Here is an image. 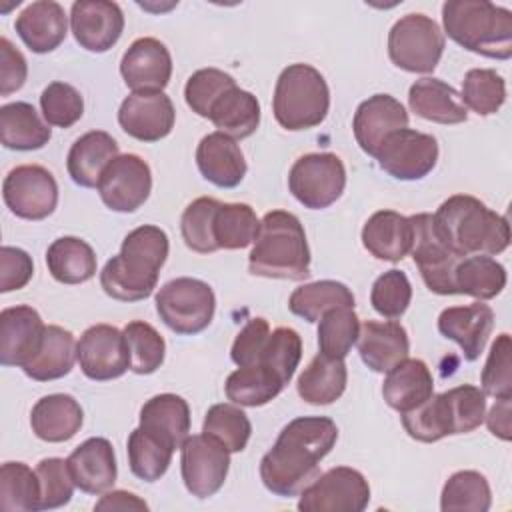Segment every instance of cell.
<instances>
[{"mask_svg":"<svg viewBox=\"0 0 512 512\" xmlns=\"http://www.w3.org/2000/svg\"><path fill=\"white\" fill-rule=\"evenodd\" d=\"M336 440L338 428L326 416L290 420L260 460L262 484L282 498L300 496L318 478V464L330 454Z\"/></svg>","mask_w":512,"mask_h":512,"instance_id":"cell-1","label":"cell"},{"mask_svg":"<svg viewBox=\"0 0 512 512\" xmlns=\"http://www.w3.org/2000/svg\"><path fill=\"white\" fill-rule=\"evenodd\" d=\"M168 248V236L162 228L152 224L134 228L122 240L120 252L104 264L100 272L102 290L120 302L148 298L158 284Z\"/></svg>","mask_w":512,"mask_h":512,"instance_id":"cell-2","label":"cell"},{"mask_svg":"<svg viewBox=\"0 0 512 512\" xmlns=\"http://www.w3.org/2000/svg\"><path fill=\"white\" fill-rule=\"evenodd\" d=\"M438 238L460 258L494 256L508 248V220L470 194H454L432 216Z\"/></svg>","mask_w":512,"mask_h":512,"instance_id":"cell-3","label":"cell"},{"mask_svg":"<svg viewBox=\"0 0 512 512\" xmlns=\"http://www.w3.org/2000/svg\"><path fill=\"white\" fill-rule=\"evenodd\" d=\"M248 270L262 278L306 280L310 276V248L298 216L286 210L266 212L248 256Z\"/></svg>","mask_w":512,"mask_h":512,"instance_id":"cell-4","label":"cell"},{"mask_svg":"<svg viewBox=\"0 0 512 512\" xmlns=\"http://www.w3.org/2000/svg\"><path fill=\"white\" fill-rule=\"evenodd\" d=\"M444 32L462 48L494 60L512 56V12L488 0H448Z\"/></svg>","mask_w":512,"mask_h":512,"instance_id":"cell-5","label":"cell"},{"mask_svg":"<svg viewBox=\"0 0 512 512\" xmlns=\"http://www.w3.org/2000/svg\"><path fill=\"white\" fill-rule=\"evenodd\" d=\"M402 426L418 442H438L450 434H468L476 430L486 416V394L472 384H460L410 412L400 414Z\"/></svg>","mask_w":512,"mask_h":512,"instance_id":"cell-6","label":"cell"},{"mask_svg":"<svg viewBox=\"0 0 512 512\" xmlns=\"http://www.w3.org/2000/svg\"><path fill=\"white\" fill-rule=\"evenodd\" d=\"M330 90L324 76L310 64H290L276 80L272 110L276 122L292 132L310 130L324 122Z\"/></svg>","mask_w":512,"mask_h":512,"instance_id":"cell-7","label":"cell"},{"mask_svg":"<svg viewBox=\"0 0 512 512\" xmlns=\"http://www.w3.org/2000/svg\"><path fill=\"white\" fill-rule=\"evenodd\" d=\"M214 310V292L210 284L198 278H174L156 294V312L160 320L180 336H192L208 328Z\"/></svg>","mask_w":512,"mask_h":512,"instance_id":"cell-8","label":"cell"},{"mask_svg":"<svg viewBox=\"0 0 512 512\" xmlns=\"http://www.w3.org/2000/svg\"><path fill=\"white\" fill-rule=\"evenodd\" d=\"M444 52V32L426 14H406L388 32V56L394 66L414 74L432 72Z\"/></svg>","mask_w":512,"mask_h":512,"instance_id":"cell-9","label":"cell"},{"mask_svg":"<svg viewBox=\"0 0 512 512\" xmlns=\"http://www.w3.org/2000/svg\"><path fill=\"white\" fill-rule=\"evenodd\" d=\"M346 168L332 152H312L300 156L288 174V190L310 210L332 206L344 192Z\"/></svg>","mask_w":512,"mask_h":512,"instance_id":"cell-10","label":"cell"},{"mask_svg":"<svg viewBox=\"0 0 512 512\" xmlns=\"http://www.w3.org/2000/svg\"><path fill=\"white\" fill-rule=\"evenodd\" d=\"M370 502L368 480L354 468L336 466L300 492L302 512H362Z\"/></svg>","mask_w":512,"mask_h":512,"instance_id":"cell-11","label":"cell"},{"mask_svg":"<svg viewBox=\"0 0 512 512\" xmlns=\"http://www.w3.org/2000/svg\"><path fill=\"white\" fill-rule=\"evenodd\" d=\"M412 222V248L410 254L420 270L426 288L434 294H458L454 284V272L458 262L456 256L436 234L432 214L420 212L410 216Z\"/></svg>","mask_w":512,"mask_h":512,"instance_id":"cell-12","label":"cell"},{"mask_svg":"<svg viewBox=\"0 0 512 512\" xmlns=\"http://www.w3.org/2000/svg\"><path fill=\"white\" fill-rule=\"evenodd\" d=\"M6 208L24 220H44L58 204V184L44 166L22 164L12 168L2 182Z\"/></svg>","mask_w":512,"mask_h":512,"instance_id":"cell-13","label":"cell"},{"mask_svg":"<svg viewBox=\"0 0 512 512\" xmlns=\"http://www.w3.org/2000/svg\"><path fill=\"white\" fill-rule=\"evenodd\" d=\"M180 452V472L186 490L196 498L214 496L228 476L230 452L204 432L188 436Z\"/></svg>","mask_w":512,"mask_h":512,"instance_id":"cell-14","label":"cell"},{"mask_svg":"<svg viewBox=\"0 0 512 512\" xmlns=\"http://www.w3.org/2000/svg\"><path fill=\"white\" fill-rule=\"evenodd\" d=\"M374 158L396 180H420L436 166L438 142L432 134L402 128L382 142Z\"/></svg>","mask_w":512,"mask_h":512,"instance_id":"cell-15","label":"cell"},{"mask_svg":"<svg viewBox=\"0 0 512 512\" xmlns=\"http://www.w3.org/2000/svg\"><path fill=\"white\" fill-rule=\"evenodd\" d=\"M80 370L86 378L106 382L130 370V350L124 332L110 324H94L84 330L76 346Z\"/></svg>","mask_w":512,"mask_h":512,"instance_id":"cell-16","label":"cell"},{"mask_svg":"<svg viewBox=\"0 0 512 512\" xmlns=\"http://www.w3.org/2000/svg\"><path fill=\"white\" fill-rule=\"evenodd\" d=\"M96 188L110 210L136 212L152 190L150 166L138 154H120L104 168Z\"/></svg>","mask_w":512,"mask_h":512,"instance_id":"cell-17","label":"cell"},{"mask_svg":"<svg viewBox=\"0 0 512 512\" xmlns=\"http://www.w3.org/2000/svg\"><path fill=\"white\" fill-rule=\"evenodd\" d=\"M176 120L172 100L164 92H132L118 110L122 130L140 142H158L166 138Z\"/></svg>","mask_w":512,"mask_h":512,"instance_id":"cell-18","label":"cell"},{"mask_svg":"<svg viewBox=\"0 0 512 512\" xmlns=\"http://www.w3.org/2000/svg\"><path fill=\"white\" fill-rule=\"evenodd\" d=\"M74 40L88 52H106L122 36L124 14L110 0H76L70 10Z\"/></svg>","mask_w":512,"mask_h":512,"instance_id":"cell-19","label":"cell"},{"mask_svg":"<svg viewBox=\"0 0 512 512\" xmlns=\"http://www.w3.org/2000/svg\"><path fill=\"white\" fill-rule=\"evenodd\" d=\"M120 74L132 92H162L172 76V56L160 40L138 38L124 52Z\"/></svg>","mask_w":512,"mask_h":512,"instance_id":"cell-20","label":"cell"},{"mask_svg":"<svg viewBox=\"0 0 512 512\" xmlns=\"http://www.w3.org/2000/svg\"><path fill=\"white\" fill-rule=\"evenodd\" d=\"M402 128H408L406 108L390 94H374L364 100L352 120V130L358 146L368 154L376 156L382 142Z\"/></svg>","mask_w":512,"mask_h":512,"instance_id":"cell-21","label":"cell"},{"mask_svg":"<svg viewBox=\"0 0 512 512\" xmlns=\"http://www.w3.org/2000/svg\"><path fill=\"white\" fill-rule=\"evenodd\" d=\"M494 328V312L482 300L468 306L444 308L438 316V330L444 338L454 340L468 362L476 360Z\"/></svg>","mask_w":512,"mask_h":512,"instance_id":"cell-22","label":"cell"},{"mask_svg":"<svg viewBox=\"0 0 512 512\" xmlns=\"http://www.w3.org/2000/svg\"><path fill=\"white\" fill-rule=\"evenodd\" d=\"M40 314L26 304L0 312V362L22 368L38 350L44 336Z\"/></svg>","mask_w":512,"mask_h":512,"instance_id":"cell-23","label":"cell"},{"mask_svg":"<svg viewBox=\"0 0 512 512\" xmlns=\"http://www.w3.org/2000/svg\"><path fill=\"white\" fill-rule=\"evenodd\" d=\"M76 488L100 496L116 482V456L110 440L94 436L84 440L66 458Z\"/></svg>","mask_w":512,"mask_h":512,"instance_id":"cell-24","label":"cell"},{"mask_svg":"<svg viewBox=\"0 0 512 512\" xmlns=\"http://www.w3.org/2000/svg\"><path fill=\"white\" fill-rule=\"evenodd\" d=\"M358 354L372 372H388L398 362L408 358L410 340L408 332L400 322L366 320L360 324Z\"/></svg>","mask_w":512,"mask_h":512,"instance_id":"cell-25","label":"cell"},{"mask_svg":"<svg viewBox=\"0 0 512 512\" xmlns=\"http://www.w3.org/2000/svg\"><path fill=\"white\" fill-rule=\"evenodd\" d=\"M14 28L20 40L36 54L56 50L68 30V16L54 0H38L28 4L16 18Z\"/></svg>","mask_w":512,"mask_h":512,"instance_id":"cell-26","label":"cell"},{"mask_svg":"<svg viewBox=\"0 0 512 512\" xmlns=\"http://www.w3.org/2000/svg\"><path fill=\"white\" fill-rule=\"evenodd\" d=\"M200 174L218 188H236L246 176V160L234 138L222 132L206 134L196 148Z\"/></svg>","mask_w":512,"mask_h":512,"instance_id":"cell-27","label":"cell"},{"mask_svg":"<svg viewBox=\"0 0 512 512\" xmlns=\"http://www.w3.org/2000/svg\"><path fill=\"white\" fill-rule=\"evenodd\" d=\"M434 394L432 372L420 358H404L386 372L382 396L386 404L404 414L426 402Z\"/></svg>","mask_w":512,"mask_h":512,"instance_id":"cell-28","label":"cell"},{"mask_svg":"<svg viewBox=\"0 0 512 512\" xmlns=\"http://www.w3.org/2000/svg\"><path fill=\"white\" fill-rule=\"evenodd\" d=\"M364 248L378 260L400 262L412 248V222L394 210L374 212L362 228Z\"/></svg>","mask_w":512,"mask_h":512,"instance_id":"cell-29","label":"cell"},{"mask_svg":"<svg viewBox=\"0 0 512 512\" xmlns=\"http://www.w3.org/2000/svg\"><path fill=\"white\" fill-rule=\"evenodd\" d=\"M116 156H120L118 142L104 130H90L72 144L66 168L74 184L82 188H96L104 168Z\"/></svg>","mask_w":512,"mask_h":512,"instance_id":"cell-30","label":"cell"},{"mask_svg":"<svg viewBox=\"0 0 512 512\" xmlns=\"http://www.w3.org/2000/svg\"><path fill=\"white\" fill-rule=\"evenodd\" d=\"M82 420L84 412L78 400L70 394L42 396L30 412L32 432L40 440L52 444L70 440L80 430Z\"/></svg>","mask_w":512,"mask_h":512,"instance_id":"cell-31","label":"cell"},{"mask_svg":"<svg viewBox=\"0 0 512 512\" xmlns=\"http://www.w3.org/2000/svg\"><path fill=\"white\" fill-rule=\"evenodd\" d=\"M76 340L74 334L62 326L48 324L44 328L42 342L36 354L22 366L24 374L36 382L58 380L74 368L76 356Z\"/></svg>","mask_w":512,"mask_h":512,"instance_id":"cell-32","label":"cell"},{"mask_svg":"<svg viewBox=\"0 0 512 512\" xmlns=\"http://www.w3.org/2000/svg\"><path fill=\"white\" fill-rule=\"evenodd\" d=\"M408 106L416 116L436 124H460L468 118L460 94L440 78L416 80L408 90Z\"/></svg>","mask_w":512,"mask_h":512,"instance_id":"cell-33","label":"cell"},{"mask_svg":"<svg viewBox=\"0 0 512 512\" xmlns=\"http://www.w3.org/2000/svg\"><path fill=\"white\" fill-rule=\"evenodd\" d=\"M140 426L166 440L174 450L182 448L190 432V408L178 394H156L140 408Z\"/></svg>","mask_w":512,"mask_h":512,"instance_id":"cell-34","label":"cell"},{"mask_svg":"<svg viewBox=\"0 0 512 512\" xmlns=\"http://www.w3.org/2000/svg\"><path fill=\"white\" fill-rule=\"evenodd\" d=\"M208 120L234 140L248 138L260 124V102L252 92L232 86L212 104Z\"/></svg>","mask_w":512,"mask_h":512,"instance_id":"cell-35","label":"cell"},{"mask_svg":"<svg viewBox=\"0 0 512 512\" xmlns=\"http://www.w3.org/2000/svg\"><path fill=\"white\" fill-rule=\"evenodd\" d=\"M346 382H348V370L344 360L328 358L318 352L298 376L296 390L304 402L326 406L336 402L344 394Z\"/></svg>","mask_w":512,"mask_h":512,"instance_id":"cell-36","label":"cell"},{"mask_svg":"<svg viewBox=\"0 0 512 512\" xmlns=\"http://www.w3.org/2000/svg\"><path fill=\"white\" fill-rule=\"evenodd\" d=\"M52 132L28 102H10L0 108V142L10 150L44 148Z\"/></svg>","mask_w":512,"mask_h":512,"instance_id":"cell-37","label":"cell"},{"mask_svg":"<svg viewBox=\"0 0 512 512\" xmlns=\"http://www.w3.org/2000/svg\"><path fill=\"white\" fill-rule=\"evenodd\" d=\"M46 266L60 284H82L96 274V254L86 240L62 236L48 246Z\"/></svg>","mask_w":512,"mask_h":512,"instance_id":"cell-38","label":"cell"},{"mask_svg":"<svg viewBox=\"0 0 512 512\" xmlns=\"http://www.w3.org/2000/svg\"><path fill=\"white\" fill-rule=\"evenodd\" d=\"M284 380L264 364L238 366L224 384L228 400L238 406H264L284 390Z\"/></svg>","mask_w":512,"mask_h":512,"instance_id":"cell-39","label":"cell"},{"mask_svg":"<svg viewBox=\"0 0 512 512\" xmlns=\"http://www.w3.org/2000/svg\"><path fill=\"white\" fill-rule=\"evenodd\" d=\"M340 306L354 308V294L346 284L336 280L302 284L288 298L290 312L304 318L306 322H318L324 312Z\"/></svg>","mask_w":512,"mask_h":512,"instance_id":"cell-40","label":"cell"},{"mask_svg":"<svg viewBox=\"0 0 512 512\" xmlns=\"http://www.w3.org/2000/svg\"><path fill=\"white\" fill-rule=\"evenodd\" d=\"M506 280V268L492 256H464L454 272L456 292L482 302L496 298L504 290Z\"/></svg>","mask_w":512,"mask_h":512,"instance_id":"cell-41","label":"cell"},{"mask_svg":"<svg viewBox=\"0 0 512 512\" xmlns=\"http://www.w3.org/2000/svg\"><path fill=\"white\" fill-rule=\"evenodd\" d=\"M174 448L160 436L138 426L128 436V464L136 478L144 482L160 480L172 460Z\"/></svg>","mask_w":512,"mask_h":512,"instance_id":"cell-42","label":"cell"},{"mask_svg":"<svg viewBox=\"0 0 512 512\" xmlns=\"http://www.w3.org/2000/svg\"><path fill=\"white\" fill-rule=\"evenodd\" d=\"M490 506V484L486 476L476 470L454 472L442 488V512H488Z\"/></svg>","mask_w":512,"mask_h":512,"instance_id":"cell-43","label":"cell"},{"mask_svg":"<svg viewBox=\"0 0 512 512\" xmlns=\"http://www.w3.org/2000/svg\"><path fill=\"white\" fill-rule=\"evenodd\" d=\"M0 508L4 512L40 510V480L24 462H4L0 468Z\"/></svg>","mask_w":512,"mask_h":512,"instance_id":"cell-44","label":"cell"},{"mask_svg":"<svg viewBox=\"0 0 512 512\" xmlns=\"http://www.w3.org/2000/svg\"><path fill=\"white\" fill-rule=\"evenodd\" d=\"M260 232V220L250 204H222L214 218V238L218 248L242 250L250 246Z\"/></svg>","mask_w":512,"mask_h":512,"instance_id":"cell-45","label":"cell"},{"mask_svg":"<svg viewBox=\"0 0 512 512\" xmlns=\"http://www.w3.org/2000/svg\"><path fill=\"white\" fill-rule=\"evenodd\" d=\"M318 348L328 358H346L360 334V318L354 308L340 306L322 314L318 320Z\"/></svg>","mask_w":512,"mask_h":512,"instance_id":"cell-46","label":"cell"},{"mask_svg":"<svg viewBox=\"0 0 512 512\" xmlns=\"http://www.w3.org/2000/svg\"><path fill=\"white\" fill-rule=\"evenodd\" d=\"M460 100L478 116L496 114L506 100V82L492 68H472L462 80Z\"/></svg>","mask_w":512,"mask_h":512,"instance_id":"cell-47","label":"cell"},{"mask_svg":"<svg viewBox=\"0 0 512 512\" xmlns=\"http://www.w3.org/2000/svg\"><path fill=\"white\" fill-rule=\"evenodd\" d=\"M202 432L220 442L230 454L242 452L250 440L252 424L244 410L234 404H214L208 408Z\"/></svg>","mask_w":512,"mask_h":512,"instance_id":"cell-48","label":"cell"},{"mask_svg":"<svg viewBox=\"0 0 512 512\" xmlns=\"http://www.w3.org/2000/svg\"><path fill=\"white\" fill-rule=\"evenodd\" d=\"M220 208V202L210 196L196 198L190 202L180 220V232L184 238V244L198 252V254H212L218 250L216 238H214V218Z\"/></svg>","mask_w":512,"mask_h":512,"instance_id":"cell-49","label":"cell"},{"mask_svg":"<svg viewBox=\"0 0 512 512\" xmlns=\"http://www.w3.org/2000/svg\"><path fill=\"white\" fill-rule=\"evenodd\" d=\"M122 332L130 350V370L134 374L156 372L162 366L166 354V342L160 332L144 320L128 322Z\"/></svg>","mask_w":512,"mask_h":512,"instance_id":"cell-50","label":"cell"},{"mask_svg":"<svg viewBox=\"0 0 512 512\" xmlns=\"http://www.w3.org/2000/svg\"><path fill=\"white\" fill-rule=\"evenodd\" d=\"M302 358V338L294 328L280 326L268 334L260 360L256 364H264L272 368L284 384H288L300 364Z\"/></svg>","mask_w":512,"mask_h":512,"instance_id":"cell-51","label":"cell"},{"mask_svg":"<svg viewBox=\"0 0 512 512\" xmlns=\"http://www.w3.org/2000/svg\"><path fill=\"white\" fill-rule=\"evenodd\" d=\"M42 116L48 126L70 128L84 114L82 94L66 82H50L40 94Z\"/></svg>","mask_w":512,"mask_h":512,"instance_id":"cell-52","label":"cell"},{"mask_svg":"<svg viewBox=\"0 0 512 512\" xmlns=\"http://www.w3.org/2000/svg\"><path fill=\"white\" fill-rule=\"evenodd\" d=\"M412 300V286L408 276L398 270H386L384 274H380L370 290V304L372 308L384 316V318H400Z\"/></svg>","mask_w":512,"mask_h":512,"instance_id":"cell-53","label":"cell"},{"mask_svg":"<svg viewBox=\"0 0 512 512\" xmlns=\"http://www.w3.org/2000/svg\"><path fill=\"white\" fill-rule=\"evenodd\" d=\"M512 344L510 334H500L486 358L482 368V392L496 400L512 398Z\"/></svg>","mask_w":512,"mask_h":512,"instance_id":"cell-54","label":"cell"},{"mask_svg":"<svg viewBox=\"0 0 512 512\" xmlns=\"http://www.w3.org/2000/svg\"><path fill=\"white\" fill-rule=\"evenodd\" d=\"M232 86H236V80L230 74L218 68H202L188 78L184 86V98L192 112L208 118L212 104Z\"/></svg>","mask_w":512,"mask_h":512,"instance_id":"cell-55","label":"cell"},{"mask_svg":"<svg viewBox=\"0 0 512 512\" xmlns=\"http://www.w3.org/2000/svg\"><path fill=\"white\" fill-rule=\"evenodd\" d=\"M40 480V510H54L72 500L74 480L68 462L62 458H44L36 466Z\"/></svg>","mask_w":512,"mask_h":512,"instance_id":"cell-56","label":"cell"},{"mask_svg":"<svg viewBox=\"0 0 512 512\" xmlns=\"http://www.w3.org/2000/svg\"><path fill=\"white\" fill-rule=\"evenodd\" d=\"M270 326L264 318H252L234 338L230 356L236 366H250L260 360L264 344L268 340Z\"/></svg>","mask_w":512,"mask_h":512,"instance_id":"cell-57","label":"cell"},{"mask_svg":"<svg viewBox=\"0 0 512 512\" xmlns=\"http://www.w3.org/2000/svg\"><path fill=\"white\" fill-rule=\"evenodd\" d=\"M34 274L32 258L26 250L14 246L0 248V292L24 288Z\"/></svg>","mask_w":512,"mask_h":512,"instance_id":"cell-58","label":"cell"},{"mask_svg":"<svg viewBox=\"0 0 512 512\" xmlns=\"http://www.w3.org/2000/svg\"><path fill=\"white\" fill-rule=\"evenodd\" d=\"M28 76L26 58L14 44L2 36L0 38V94L8 96L20 90Z\"/></svg>","mask_w":512,"mask_h":512,"instance_id":"cell-59","label":"cell"},{"mask_svg":"<svg viewBox=\"0 0 512 512\" xmlns=\"http://www.w3.org/2000/svg\"><path fill=\"white\" fill-rule=\"evenodd\" d=\"M488 430L498 436L500 440L508 442L512 438V428H510V398L496 400L492 410L484 416Z\"/></svg>","mask_w":512,"mask_h":512,"instance_id":"cell-60","label":"cell"},{"mask_svg":"<svg viewBox=\"0 0 512 512\" xmlns=\"http://www.w3.org/2000/svg\"><path fill=\"white\" fill-rule=\"evenodd\" d=\"M94 510H148V504L132 492L112 490L94 504Z\"/></svg>","mask_w":512,"mask_h":512,"instance_id":"cell-61","label":"cell"}]
</instances>
